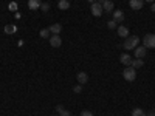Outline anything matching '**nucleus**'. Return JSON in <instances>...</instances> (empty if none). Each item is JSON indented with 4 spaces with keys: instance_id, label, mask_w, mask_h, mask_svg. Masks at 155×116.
<instances>
[{
    "instance_id": "nucleus-4",
    "label": "nucleus",
    "mask_w": 155,
    "mask_h": 116,
    "mask_svg": "<svg viewBox=\"0 0 155 116\" xmlns=\"http://www.w3.org/2000/svg\"><path fill=\"white\" fill-rule=\"evenodd\" d=\"M143 45L146 48H155V34H146L143 39Z\"/></svg>"
},
{
    "instance_id": "nucleus-28",
    "label": "nucleus",
    "mask_w": 155,
    "mask_h": 116,
    "mask_svg": "<svg viewBox=\"0 0 155 116\" xmlns=\"http://www.w3.org/2000/svg\"><path fill=\"white\" fill-rule=\"evenodd\" d=\"M144 2H147V3H153L155 0H144Z\"/></svg>"
},
{
    "instance_id": "nucleus-17",
    "label": "nucleus",
    "mask_w": 155,
    "mask_h": 116,
    "mask_svg": "<svg viewBox=\"0 0 155 116\" xmlns=\"http://www.w3.org/2000/svg\"><path fill=\"white\" fill-rule=\"evenodd\" d=\"M143 65H144V60H143V59H134V60H132V65H130V67H134V68L137 70V68H141Z\"/></svg>"
},
{
    "instance_id": "nucleus-3",
    "label": "nucleus",
    "mask_w": 155,
    "mask_h": 116,
    "mask_svg": "<svg viewBox=\"0 0 155 116\" xmlns=\"http://www.w3.org/2000/svg\"><path fill=\"white\" fill-rule=\"evenodd\" d=\"M90 11H92V14H93L95 17L102 16V12H104V9H102V3H99V2L92 3V6H90Z\"/></svg>"
},
{
    "instance_id": "nucleus-18",
    "label": "nucleus",
    "mask_w": 155,
    "mask_h": 116,
    "mask_svg": "<svg viewBox=\"0 0 155 116\" xmlns=\"http://www.w3.org/2000/svg\"><path fill=\"white\" fill-rule=\"evenodd\" d=\"M58 6H59V9L65 11V9H68V8H70V2H68V0H59Z\"/></svg>"
},
{
    "instance_id": "nucleus-11",
    "label": "nucleus",
    "mask_w": 155,
    "mask_h": 116,
    "mask_svg": "<svg viewBox=\"0 0 155 116\" xmlns=\"http://www.w3.org/2000/svg\"><path fill=\"white\" fill-rule=\"evenodd\" d=\"M28 8L31 11L41 9V0H28Z\"/></svg>"
},
{
    "instance_id": "nucleus-14",
    "label": "nucleus",
    "mask_w": 155,
    "mask_h": 116,
    "mask_svg": "<svg viewBox=\"0 0 155 116\" xmlns=\"http://www.w3.org/2000/svg\"><path fill=\"white\" fill-rule=\"evenodd\" d=\"M113 8H115V5H113V2H110V0H107V2L102 3V9H104V12H113Z\"/></svg>"
},
{
    "instance_id": "nucleus-29",
    "label": "nucleus",
    "mask_w": 155,
    "mask_h": 116,
    "mask_svg": "<svg viewBox=\"0 0 155 116\" xmlns=\"http://www.w3.org/2000/svg\"><path fill=\"white\" fill-rule=\"evenodd\" d=\"M87 2H88V3H95V2H96V0H87Z\"/></svg>"
},
{
    "instance_id": "nucleus-12",
    "label": "nucleus",
    "mask_w": 155,
    "mask_h": 116,
    "mask_svg": "<svg viewBox=\"0 0 155 116\" xmlns=\"http://www.w3.org/2000/svg\"><path fill=\"white\" fill-rule=\"evenodd\" d=\"M118 36L123 37V39H127L129 37V28L124 27V25H121V27H118Z\"/></svg>"
},
{
    "instance_id": "nucleus-2",
    "label": "nucleus",
    "mask_w": 155,
    "mask_h": 116,
    "mask_svg": "<svg viewBox=\"0 0 155 116\" xmlns=\"http://www.w3.org/2000/svg\"><path fill=\"white\" fill-rule=\"evenodd\" d=\"M123 77L127 82H134L137 79V70L134 67H126L124 71H123Z\"/></svg>"
},
{
    "instance_id": "nucleus-9",
    "label": "nucleus",
    "mask_w": 155,
    "mask_h": 116,
    "mask_svg": "<svg viewBox=\"0 0 155 116\" xmlns=\"http://www.w3.org/2000/svg\"><path fill=\"white\" fill-rule=\"evenodd\" d=\"M120 60H121V63H123V65H126V67H130V65H132V60H134V59H132L130 56H129V54H126V53H124V54H121Z\"/></svg>"
},
{
    "instance_id": "nucleus-23",
    "label": "nucleus",
    "mask_w": 155,
    "mask_h": 116,
    "mask_svg": "<svg viewBox=\"0 0 155 116\" xmlns=\"http://www.w3.org/2000/svg\"><path fill=\"white\" fill-rule=\"evenodd\" d=\"M73 92H74V93H81V92H82V85H81V84L74 85V87H73Z\"/></svg>"
},
{
    "instance_id": "nucleus-10",
    "label": "nucleus",
    "mask_w": 155,
    "mask_h": 116,
    "mask_svg": "<svg viewBox=\"0 0 155 116\" xmlns=\"http://www.w3.org/2000/svg\"><path fill=\"white\" fill-rule=\"evenodd\" d=\"M113 20L118 23V22H123L124 20V12L121 9H115L113 11Z\"/></svg>"
},
{
    "instance_id": "nucleus-21",
    "label": "nucleus",
    "mask_w": 155,
    "mask_h": 116,
    "mask_svg": "<svg viewBox=\"0 0 155 116\" xmlns=\"http://www.w3.org/2000/svg\"><path fill=\"white\" fill-rule=\"evenodd\" d=\"M107 27H109L110 30H115V28H116V22H115L113 19H112V20H109V22H107Z\"/></svg>"
},
{
    "instance_id": "nucleus-8",
    "label": "nucleus",
    "mask_w": 155,
    "mask_h": 116,
    "mask_svg": "<svg viewBox=\"0 0 155 116\" xmlns=\"http://www.w3.org/2000/svg\"><path fill=\"white\" fill-rule=\"evenodd\" d=\"M129 5H130V8H132V9L138 11V9L143 8V5H144V0H129Z\"/></svg>"
},
{
    "instance_id": "nucleus-13",
    "label": "nucleus",
    "mask_w": 155,
    "mask_h": 116,
    "mask_svg": "<svg viewBox=\"0 0 155 116\" xmlns=\"http://www.w3.org/2000/svg\"><path fill=\"white\" fill-rule=\"evenodd\" d=\"M48 30H50L51 34H59V33L62 31V25H61V23H53Z\"/></svg>"
},
{
    "instance_id": "nucleus-25",
    "label": "nucleus",
    "mask_w": 155,
    "mask_h": 116,
    "mask_svg": "<svg viewBox=\"0 0 155 116\" xmlns=\"http://www.w3.org/2000/svg\"><path fill=\"white\" fill-rule=\"evenodd\" d=\"M9 9H11V11H16V9H17V3H11V5H9Z\"/></svg>"
},
{
    "instance_id": "nucleus-16",
    "label": "nucleus",
    "mask_w": 155,
    "mask_h": 116,
    "mask_svg": "<svg viewBox=\"0 0 155 116\" xmlns=\"http://www.w3.org/2000/svg\"><path fill=\"white\" fill-rule=\"evenodd\" d=\"M56 111L59 113V116H71V113H70L68 110H65L62 105H58V107H56Z\"/></svg>"
},
{
    "instance_id": "nucleus-27",
    "label": "nucleus",
    "mask_w": 155,
    "mask_h": 116,
    "mask_svg": "<svg viewBox=\"0 0 155 116\" xmlns=\"http://www.w3.org/2000/svg\"><path fill=\"white\" fill-rule=\"evenodd\" d=\"M146 116H155V111H149V113H147Z\"/></svg>"
},
{
    "instance_id": "nucleus-5",
    "label": "nucleus",
    "mask_w": 155,
    "mask_h": 116,
    "mask_svg": "<svg viewBox=\"0 0 155 116\" xmlns=\"http://www.w3.org/2000/svg\"><path fill=\"white\" fill-rule=\"evenodd\" d=\"M50 45L53 47V48H59L62 45V39L59 34H51L50 36Z\"/></svg>"
},
{
    "instance_id": "nucleus-24",
    "label": "nucleus",
    "mask_w": 155,
    "mask_h": 116,
    "mask_svg": "<svg viewBox=\"0 0 155 116\" xmlns=\"http://www.w3.org/2000/svg\"><path fill=\"white\" fill-rule=\"evenodd\" d=\"M81 116H93V113L90 111V110H84V111L81 113Z\"/></svg>"
},
{
    "instance_id": "nucleus-7",
    "label": "nucleus",
    "mask_w": 155,
    "mask_h": 116,
    "mask_svg": "<svg viewBox=\"0 0 155 116\" xmlns=\"http://www.w3.org/2000/svg\"><path fill=\"white\" fill-rule=\"evenodd\" d=\"M76 79H78V84L84 85V84H87V82H88V74H87L85 71H78Z\"/></svg>"
},
{
    "instance_id": "nucleus-6",
    "label": "nucleus",
    "mask_w": 155,
    "mask_h": 116,
    "mask_svg": "<svg viewBox=\"0 0 155 116\" xmlns=\"http://www.w3.org/2000/svg\"><path fill=\"white\" fill-rule=\"evenodd\" d=\"M146 54H147V48H146L144 45H138V47L135 48V56H137V59H143V57H146Z\"/></svg>"
},
{
    "instance_id": "nucleus-22",
    "label": "nucleus",
    "mask_w": 155,
    "mask_h": 116,
    "mask_svg": "<svg viewBox=\"0 0 155 116\" xmlns=\"http://www.w3.org/2000/svg\"><path fill=\"white\" fill-rule=\"evenodd\" d=\"M41 11L48 12V11H50V3H42V5H41Z\"/></svg>"
},
{
    "instance_id": "nucleus-26",
    "label": "nucleus",
    "mask_w": 155,
    "mask_h": 116,
    "mask_svg": "<svg viewBox=\"0 0 155 116\" xmlns=\"http://www.w3.org/2000/svg\"><path fill=\"white\" fill-rule=\"evenodd\" d=\"M150 9H152V12H155V3H152V5H150Z\"/></svg>"
},
{
    "instance_id": "nucleus-15",
    "label": "nucleus",
    "mask_w": 155,
    "mask_h": 116,
    "mask_svg": "<svg viewBox=\"0 0 155 116\" xmlns=\"http://www.w3.org/2000/svg\"><path fill=\"white\" fill-rule=\"evenodd\" d=\"M5 33L6 34H16L17 33V25H12V23L6 25V27H5Z\"/></svg>"
},
{
    "instance_id": "nucleus-19",
    "label": "nucleus",
    "mask_w": 155,
    "mask_h": 116,
    "mask_svg": "<svg viewBox=\"0 0 155 116\" xmlns=\"http://www.w3.org/2000/svg\"><path fill=\"white\" fill-rule=\"evenodd\" d=\"M50 30L48 28H44V30H41V37L42 39H50Z\"/></svg>"
},
{
    "instance_id": "nucleus-30",
    "label": "nucleus",
    "mask_w": 155,
    "mask_h": 116,
    "mask_svg": "<svg viewBox=\"0 0 155 116\" xmlns=\"http://www.w3.org/2000/svg\"><path fill=\"white\" fill-rule=\"evenodd\" d=\"M104 2H107V0H99V3H104Z\"/></svg>"
},
{
    "instance_id": "nucleus-1",
    "label": "nucleus",
    "mask_w": 155,
    "mask_h": 116,
    "mask_svg": "<svg viewBox=\"0 0 155 116\" xmlns=\"http://www.w3.org/2000/svg\"><path fill=\"white\" fill-rule=\"evenodd\" d=\"M138 45H140V37H137V36H129L126 40H124V44H123V48L129 51V50H135Z\"/></svg>"
},
{
    "instance_id": "nucleus-20",
    "label": "nucleus",
    "mask_w": 155,
    "mask_h": 116,
    "mask_svg": "<svg viewBox=\"0 0 155 116\" xmlns=\"http://www.w3.org/2000/svg\"><path fill=\"white\" fill-rule=\"evenodd\" d=\"M132 116H146V113L143 111V108H134Z\"/></svg>"
}]
</instances>
